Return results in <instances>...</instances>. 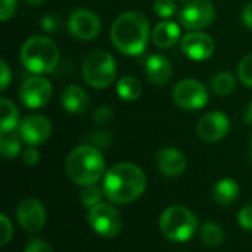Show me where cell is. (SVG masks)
Returning <instances> with one entry per match:
<instances>
[{
  "instance_id": "37",
  "label": "cell",
  "mask_w": 252,
  "mask_h": 252,
  "mask_svg": "<svg viewBox=\"0 0 252 252\" xmlns=\"http://www.w3.org/2000/svg\"><path fill=\"white\" fill-rule=\"evenodd\" d=\"M0 72H1V83H0V89L6 90V87L9 86L10 80H12V74H10V68L7 66L6 61L3 59L0 62Z\"/></svg>"
},
{
  "instance_id": "15",
  "label": "cell",
  "mask_w": 252,
  "mask_h": 252,
  "mask_svg": "<svg viewBox=\"0 0 252 252\" xmlns=\"http://www.w3.org/2000/svg\"><path fill=\"white\" fill-rule=\"evenodd\" d=\"M180 47L189 59L207 61L214 53V40L202 31H192L183 35Z\"/></svg>"
},
{
  "instance_id": "26",
  "label": "cell",
  "mask_w": 252,
  "mask_h": 252,
  "mask_svg": "<svg viewBox=\"0 0 252 252\" xmlns=\"http://www.w3.org/2000/svg\"><path fill=\"white\" fill-rule=\"evenodd\" d=\"M103 196H105L103 189L97 188L96 185H89V186H83V189L80 192V202H81L83 208L92 210L93 207H96L102 202Z\"/></svg>"
},
{
  "instance_id": "1",
  "label": "cell",
  "mask_w": 252,
  "mask_h": 252,
  "mask_svg": "<svg viewBox=\"0 0 252 252\" xmlns=\"http://www.w3.org/2000/svg\"><path fill=\"white\" fill-rule=\"evenodd\" d=\"M149 38H152L149 19L142 12H124L112 24L111 41L123 55L137 56L143 53Z\"/></svg>"
},
{
  "instance_id": "12",
  "label": "cell",
  "mask_w": 252,
  "mask_h": 252,
  "mask_svg": "<svg viewBox=\"0 0 252 252\" xmlns=\"http://www.w3.org/2000/svg\"><path fill=\"white\" fill-rule=\"evenodd\" d=\"M230 131V121L226 114L213 111L202 115L196 124V134L207 143H216L223 140Z\"/></svg>"
},
{
  "instance_id": "30",
  "label": "cell",
  "mask_w": 252,
  "mask_h": 252,
  "mask_svg": "<svg viewBox=\"0 0 252 252\" xmlns=\"http://www.w3.org/2000/svg\"><path fill=\"white\" fill-rule=\"evenodd\" d=\"M18 7V0H0V21L6 22L10 19Z\"/></svg>"
},
{
  "instance_id": "19",
  "label": "cell",
  "mask_w": 252,
  "mask_h": 252,
  "mask_svg": "<svg viewBox=\"0 0 252 252\" xmlns=\"http://www.w3.org/2000/svg\"><path fill=\"white\" fill-rule=\"evenodd\" d=\"M61 100H62V106L69 114H81L89 106V96L86 90H83L81 87L75 84L65 87L61 96Z\"/></svg>"
},
{
  "instance_id": "41",
  "label": "cell",
  "mask_w": 252,
  "mask_h": 252,
  "mask_svg": "<svg viewBox=\"0 0 252 252\" xmlns=\"http://www.w3.org/2000/svg\"><path fill=\"white\" fill-rule=\"evenodd\" d=\"M177 1H180V3H185V4H186V3H189V1H192V0H177Z\"/></svg>"
},
{
  "instance_id": "14",
  "label": "cell",
  "mask_w": 252,
  "mask_h": 252,
  "mask_svg": "<svg viewBox=\"0 0 252 252\" xmlns=\"http://www.w3.org/2000/svg\"><path fill=\"white\" fill-rule=\"evenodd\" d=\"M18 134L28 146H38L50 137L52 124L43 115H30L19 123Z\"/></svg>"
},
{
  "instance_id": "16",
  "label": "cell",
  "mask_w": 252,
  "mask_h": 252,
  "mask_svg": "<svg viewBox=\"0 0 252 252\" xmlns=\"http://www.w3.org/2000/svg\"><path fill=\"white\" fill-rule=\"evenodd\" d=\"M157 167L162 176L179 177L188 167L186 157L176 148H162L157 154Z\"/></svg>"
},
{
  "instance_id": "23",
  "label": "cell",
  "mask_w": 252,
  "mask_h": 252,
  "mask_svg": "<svg viewBox=\"0 0 252 252\" xmlns=\"http://www.w3.org/2000/svg\"><path fill=\"white\" fill-rule=\"evenodd\" d=\"M21 136L10 133H0V152L6 159H13L21 154Z\"/></svg>"
},
{
  "instance_id": "10",
  "label": "cell",
  "mask_w": 252,
  "mask_h": 252,
  "mask_svg": "<svg viewBox=\"0 0 252 252\" xmlns=\"http://www.w3.org/2000/svg\"><path fill=\"white\" fill-rule=\"evenodd\" d=\"M100 28L102 25L99 16L93 10L86 7L75 9L68 18V31L77 40H93L99 35Z\"/></svg>"
},
{
  "instance_id": "35",
  "label": "cell",
  "mask_w": 252,
  "mask_h": 252,
  "mask_svg": "<svg viewBox=\"0 0 252 252\" xmlns=\"http://www.w3.org/2000/svg\"><path fill=\"white\" fill-rule=\"evenodd\" d=\"M239 224L245 229V230H252V205H245L241 211H239Z\"/></svg>"
},
{
  "instance_id": "24",
  "label": "cell",
  "mask_w": 252,
  "mask_h": 252,
  "mask_svg": "<svg viewBox=\"0 0 252 252\" xmlns=\"http://www.w3.org/2000/svg\"><path fill=\"white\" fill-rule=\"evenodd\" d=\"M211 87L213 92L219 96H229L233 93L235 87H236V78L232 72L229 71H221L219 72L213 81H211Z\"/></svg>"
},
{
  "instance_id": "18",
  "label": "cell",
  "mask_w": 252,
  "mask_h": 252,
  "mask_svg": "<svg viewBox=\"0 0 252 252\" xmlns=\"http://www.w3.org/2000/svg\"><path fill=\"white\" fill-rule=\"evenodd\" d=\"M180 38V27L173 21H162L152 31V41L159 49L173 47Z\"/></svg>"
},
{
  "instance_id": "3",
  "label": "cell",
  "mask_w": 252,
  "mask_h": 252,
  "mask_svg": "<svg viewBox=\"0 0 252 252\" xmlns=\"http://www.w3.org/2000/svg\"><path fill=\"white\" fill-rule=\"evenodd\" d=\"M105 167V159L100 151L86 143L74 148L65 161L66 176L80 186L96 185L103 179Z\"/></svg>"
},
{
  "instance_id": "17",
  "label": "cell",
  "mask_w": 252,
  "mask_h": 252,
  "mask_svg": "<svg viewBox=\"0 0 252 252\" xmlns=\"http://www.w3.org/2000/svg\"><path fill=\"white\" fill-rule=\"evenodd\" d=\"M145 72H146V77L148 80L155 84V86H167L168 81L171 80V75H173V66L170 63V61L159 55V53H155V55H151L146 62H145Z\"/></svg>"
},
{
  "instance_id": "27",
  "label": "cell",
  "mask_w": 252,
  "mask_h": 252,
  "mask_svg": "<svg viewBox=\"0 0 252 252\" xmlns=\"http://www.w3.org/2000/svg\"><path fill=\"white\" fill-rule=\"evenodd\" d=\"M114 139H112V134L106 130H99V131H92L89 133L86 137H84V143L86 145H90V146H94L97 148L99 151L100 149H106L112 145Z\"/></svg>"
},
{
  "instance_id": "7",
  "label": "cell",
  "mask_w": 252,
  "mask_h": 252,
  "mask_svg": "<svg viewBox=\"0 0 252 252\" xmlns=\"http://www.w3.org/2000/svg\"><path fill=\"white\" fill-rule=\"evenodd\" d=\"M210 99L208 90L202 83L195 78H185L173 89L174 103L186 111H198L207 106Z\"/></svg>"
},
{
  "instance_id": "38",
  "label": "cell",
  "mask_w": 252,
  "mask_h": 252,
  "mask_svg": "<svg viewBox=\"0 0 252 252\" xmlns=\"http://www.w3.org/2000/svg\"><path fill=\"white\" fill-rule=\"evenodd\" d=\"M242 22L247 28L252 30V1H250L242 10Z\"/></svg>"
},
{
  "instance_id": "13",
  "label": "cell",
  "mask_w": 252,
  "mask_h": 252,
  "mask_svg": "<svg viewBox=\"0 0 252 252\" xmlns=\"http://www.w3.org/2000/svg\"><path fill=\"white\" fill-rule=\"evenodd\" d=\"M16 219L24 230L37 233L46 224V210L35 198H25L16 207Z\"/></svg>"
},
{
  "instance_id": "8",
  "label": "cell",
  "mask_w": 252,
  "mask_h": 252,
  "mask_svg": "<svg viewBox=\"0 0 252 252\" xmlns=\"http://www.w3.org/2000/svg\"><path fill=\"white\" fill-rule=\"evenodd\" d=\"M87 220L90 227L103 238H114L123 227V219L120 211L111 205L100 202L99 205L89 210Z\"/></svg>"
},
{
  "instance_id": "9",
  "label": "cell",
  "mask_w": 252,
  "mask_h": 252,
  "mask_svg": "<svg viewBox=\"0 0 252 252\" xmlns=\"http://www.w3.org/2000/svg\"><path fill=\"white\" fill-rule=\"evenodd\" d=\"M216 19V7L210 0H192L179 12L180 24L190 31L210 27Z\"/></svg>"
},
{
  "instance_id": "34",
  "label": "cell",
  "mask_w": 252,
  "mask_h": 252,
  "mask_svg": "<svg viewBox=\"0 0 252 252\" xmlns=\"http://www.w3.org/2000/svg\"><path fill=\"white\" fill-rule=\"evenodd\" d=\"M24 252H53V248L43 239H32L27 244Z\"/></svg>"
},
{
  "instance_id": "11",
  "label": "cell",
  "mask_w": 252,
  "mask_h": 252,
  "mask_svg": "<svg viewBox=\"0 0 252 252\" xmlns=\"http://www.w3.org/2000/svg\"><path fill=\"white\" fill-rule=\"evenodd\" d=\"M52 84L47 78L41 75L28 77L21 89H19V97L21 102L30 108V109H40L46 106L52 97Z\"/></svg>"
},
{
  "instance_id": "29",
  "label": "cell",
  "mask_w": 252,
  "mask_h": 252,
  "mask_svg": "<svg viewBox=\"0 0 252 252\" xmlns=\"http://www.w3.org/2000/svg\"><path fill=\"white\" fill-rule=\"evenodd\" d=\"M177 4L174 0H157L154 3V10L159 18H171L176 13Z\"/></svg>"
},
{
  "instance_id": "21",
  "label": "cell",
  "mask_w": 252,
  "mask_h": 252,
  "mask_svg": "<svg viewBox=\"0 0 252 252\" xmlns=\"http://www.w3.org/2000/svg\"><path fill=\"white\" fill-rule=\"evenodd\" d=\"M0 133H10L19 127V112L12 100L1 97L0 99Z\"/></svg>"
},
{
  "instance_id": "33",
  "label": "cell",
  "mask_w": 252,
  "mask_h": 252,
  "mask_svg": "<svg viewBox=\"0 0 252 252\" xmlns=\"http://www.w3.org/2000/svg\"><path fill=\"white\" fill-rule=\"evenodd\" d=\"M22 161H24V164L28 165V167L37 165L38 161H40V152L37 151V148H35V146L27 148V149L22 152Z\"/></svg>"
},
{
  "instance_id": "4",
  "label": "cell",
  "mask_w": 252,
  "mask_h": 252,
  "mask_svg": "<svg viewBox=\"0 0 252 252\" xmlns=\"http://www.w3.org/2000/svg\"><path fill=\"white\" fill-rule=\"evenodd\" d=\"M19 59L27 71L35 75L49 74L59 62V49L52 38L34 35L22 44Z\"/></svg>"
},
{
  "instance_id": "25",
  "label": "cell",
  "mask_w": 252,
  "mask_h": 252,
  "mask_svg": "<svg viewBox=\"0 0 252 252\" xmlns=\"http://www.w3.org/2000/svg\"><path fill=\"white\" fill-rule=\"evenodd\" d=\"M201 239L207 247H219L224 241V232L223 227L217 223L208 221L204 223L201 227Z\"/></svg>"
},
{
  "instance_id": "2",
  "label": "cell",
  "mask_w": 252,
  "mask_h": 252,
  "mask_svg": "<svg viewBox=\"0 0 252 252\" xmlns=\"http://www.w3.org/2000/svg\"><path fill=\"white\" fill-rule=\"evenodd\" d=\"M105 196L114 204H130L146 189V176L136 164L121 162L111 167L103 176Z\"/></svg>"
},
{
  "instance_id": "40",
  "label": "cell",
  "mask_w": 252,
  "mask_h": 252,
  "mask_svg": "<svg viewBox=\"0 0 252 252\" xmlns=\"http://www.w3.org/2000/svg\"><path fill=\"white\" fill-rule=\"evenodd\" d=\"M25 3H28V4H32V6H37V4H41V3H44V0H25Z\"/></svg>"
},
{
  "instance_id": "5",
  "label": "cell",
  "mask_w": 252,
  "mask_h": 252,
  "mask_svg": "<svg viewBox=\"0 0 252 252\" xmlns=\"http://www.w3.org/2000/svg\"><path fill=\"white\" fill-rule=\"evenodd\" d=\"M161 233L173 242H186L198 230L196 216L183 205L168 207L159 217Z\"/></svg>"
},
{
  "instance_id": "28",
  "label": "cell",
  "mask_w": 252,
  "mask_h": 252,
  "mask_svg": "<svg viewBox=\"0 0 252 252\" xmlns=\"http://www.w3.org/2000/svg\"><path fill=\"white\" fill-rule=\"evenodd\" d=\"M238 75L245 86L252 87V53L244 56V59L241 61L238 66Z\"/></svg>"
},
{
  "instance_id": "20",
  "label": "cell",
  "mask_w": 252,
  "mask_h": 252,
  "mask_svg": "<svg viewBox=\"0 0 252 252\" xmlns=\"http://www.w3.org/2000/svg\"><path fill=\"white\" fill-rule=\"evenodd\" d=\"M239 190H241L239 185L235 179L224 177L216 183V186L213 189V196L219 205L227 207V205H232L238 199Z\"/></svg>"
},
{
  "instance_id": "6",
  "label": "cell",
  "mask_w": 252,
  "mask_h": 252,
  "mask_svg": "<svg viewBox=\"0 0 252 252\" xmlns=\"http://www.w3.org/2000/svg\"><path fill=\"white\" fill-rule=\"evenodd\" d=\"M81 72L89 86L94 89H105L115 81L117 65L109 52L93 50L86 56Z\"/></svg>"
},
{
  "instance_id": "22",
  "label": "cell",
  "mask_w": 252,
  "mask_h": 252,
  "mask_svg": "<svg viewBox=\"0 0 252 252\" xmlns=\"http://www.w3.org/2000/svg\"><path fill=\"white\" fill-rule=\"evenodd\" d=\"M142 83L133 77V75H126L118 80L117 83V93L123 100L133 102L137 100L142 96Z\"/></svg>"
},
{
  "instance_id": "39",
  "label": "cell",
  "mask_w": 252,
  "mask_h": 252,
  "mask_svg": "<svg viewBox=\"0 0 252 252\" xmlns=\"http://www.w3.org/2000/svg\"><path fill=\"white\" fill-rule=\"evenodd\" d=\"M244 121H245L247 124H251L252 126V100H251V103L248 105V108H247L245 114H244Z\"/></svg>"
},
{
  "instance_id": "31",
  "label": "cell",
  "mask_w": 252,
  "mask_h": 252,
  "mask_svg": "<svg viewBox=\"0 0 252 252\" xmlns=\"http://www.w3.org/2000/svg\"><path fill=\"white\" fill-rule=\"evenodd\" d=\"M112 118H114V111L109 106H99L92 115V120L96 124H108L111 123Z\"/></svg>"
},
{
  "instance_id": "36",
  "label": "cell",
  "mask_w": 252,
  "mask_h": 252,
  "mask_svg": "<svg viewBox=\"0 0 252 252\" xmlns=\"http://www.w3.org/2000/svg\"><path fill=\"white\" fill-rule=\"evenodd\" d=\"M41 28L46 32H56L59 30V19L55 15H44L41 19Z\"/></svg>"
},
{
  "instance_id": "42",
  "label": "cell",
  "mask_w": 252,
  "mask_h": 252,
  "mask_svg": "<svg viewBox=\"0 0 252 252\" xmlns=\"http://www.w3.org/2000/svg\"><path fill=\"white\" fill-rule=\"evenodd\" d=\"M250 157H251V161H252V136H251V154H250Z\"/></svg>"
},
{
  "instance_id": "32",
  "label": "cell",
  "mask_w": 252,
  "mask_h": 252,
  "mask_svg": "<svg viewBox=\"0 0 252 252\" xmlns=\"http://www.w3.org/2000/svg\"><path fill=\"white\" fill-rule=\"evenodd\" d=\"M0 226H1V247H4L9 239L12 238L13 229H12V221L9 220V217L6 214L0 216Z\"/></svg>"
}]
</instances>
